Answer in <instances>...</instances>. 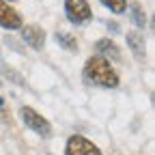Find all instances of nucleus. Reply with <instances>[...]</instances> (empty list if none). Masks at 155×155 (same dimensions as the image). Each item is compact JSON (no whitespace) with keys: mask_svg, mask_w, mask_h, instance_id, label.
Returning <instances> with one entry per match:
<instances>
[{"mask_svg":"<svg viewBox=\"0 0 155 155\" xmlns=\"http://www.w3.org/2000/svg\"><path fill=\"white\" fill-rule=\"evenodd\" d=\"M84 78L88 84L101 86V88H116L119 86V75L110 67V63L104 56H91L84 65Z\"/></svg>","mask_w":155,"mask_h":155,"instance_id":"nucleus-1","label":"nucleus"},{"mask_svg":"<svg viewBox=\"0 0 155 155\" xmlns=\"http://www.w3.org/2000/svg\"><path fill=\"white\" fill-rule=\"evenodd\" d=\"M65 13H67V19L75 26L88 24L93 19V11L86 0H65Z\"/></svg>","mask_w":155,"mask_h":155,"instance_id":"nucleus-2","label":"nucleus"},{"mask_svg":"<svg viewBox=\"0 0 155 155\" xmlns=\"http://www.w3.org/2000/svg\"><path fill=\"white\" fill-rule=\"evenodd\" d=\"M19 116H22L24 125H26L28 129H32L35 134H39V136H50V134H52V125H50L37 110H32L30 106H24L22 110H19Z\"/></svg>","mask_w":155,"mask_h":155,"instance_id":"nucleus-3","label":"nucleus"},{"mask_svg":"<svg viewBox=\"0 0 155 155\" xmlns=\"http://www.w3.org/2000/svg\"><path fill=\"white\" fill-rule=\"evenodd\" d=\"M65 155H101V151L97 149L91 140H86L84 136H71L67 140Z\"/></svg>","mask_w":155,"mask_h":155,"instance_id":"nucleus-4","label":"nucleus"},{"mask_svg":"<svg viewBox=\"0 0 155 155\" xmlns=\"http://www.w3.org/2000/svg\"><path fill=\"white\" fill-rule=\"evenodd\" d=\"M0 26L5 30H17V28L24 26L22 15H19L13 7H9L5 0H0Z\"/></svg>","mask_w":155,"mask_h":155,"instance_id":"nucleus-5","label":"nucleus"},{"mask_svg":"<svg viewBox=\"0 0 155 155\" xmlns=\"http://www.w3.org/2000/svg\"><path fill=\"white\" fill-rule=\"evenodd\" d=\"M22 39H24V43H28L32 50H41L43 43H45V30L35 26V24L22 26Z\"/></svg>","mask_w":155,"mask_h":155,"instance_id":"nucleus-6","label":"nucleus"},{"mask_svg":"<svg viewBox=\"0 0 155 155\" xmlns=\"http://www.w3.org/2000/svg\"><path fill=\"white\" fill-rule=\"evenodd\" d=\"M97 52H99L106 61H121V50L116 48L110 39H99V41H97Z\"/></svg>","mask_w":155,"mask_h":155,"instance_id":"nucleus-7","label":"nucleus"},{"mask_svg":"<svg viewBox=\"0 0 155 155\" xmlns=\"http://www.w3.org/2000/svg\"><path fill=\"white\" fill-rule=\"evenodd\" d=\"M127 45L136 54V58H144V39L140 32H127Z\"/></svg>","mask_w":155,"mask_h":155,"instance_id":"nucleus-8","label":"nucleus"},{"mask_svg":"<svg viewBox=\"0 0 155 155\" xmlns=\"http://www.w3.org/2000/svg\"><path fill=\"white\" fill-rule=\"evenodd\" d=\"M129 15H131L134 26H138V28H144V26H147V15H144V9H142L138 2L129 5Z\"/></svg>","mask_w":155,"mask_h":155,"instance_id":"nucleus-9","label":"nucleus"},{"mask_svg":"<svg viewBox=\"0 0 155 155\" xmlns=\"http://www.w3.org/2000/svg\"><path fill=\"white\" fill-rule=\"evenodd\" d=\"M54 39H56V43H61V48H65V50H69V52H75V50H78V41H75V37H73V35L56 32Z\"/></svg>","mask_w":155,"mask_h":155,"instance_id":"nucleus-10","label":"nucleus"},{"mask_svg":"<svg viewBox=\"0 0 155 155\" xmlns=\"http://www.w3.org/2000/svg\"><path fill=\"white\" fill-rule=\"evenodd\" d=\"M101 2L112 13H125V9H127V0H101Z\"/></svg>","mask_w":155,"mask_h":155,"instance_id":"nucleus-11","label":"nucleus"},{"mask_svg":"<svg viewBox=\"0 0 155 155\" xmlns=\"http://www.w3.org/2000/svg\"><path fill=\"white\" fill-rule=\"evenodd\" d=\"M2 71L9 75V80L11 82H15V84H24V80H22V75H19L17 71H13V69H9V67H2Z\"/></svg>","mask_w":155,"mask_h":155,"instance_id":"nucleus-12","label":"nucleus"},{"mask_svg":"<svg viewBox=\"0 0 155 155\" xmlns=\"http://www.w3.org/2000/svg\"><path fill=\"white\" fill-rule=\"evenodd\" d=\"M2 104H5V99H2V97H0V106H2Z\"/></svg>","mask_w":155,"mask_h":155,"instance_id":"nucleus-13","label":"nucleus"}]
</instances>
